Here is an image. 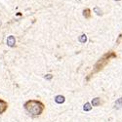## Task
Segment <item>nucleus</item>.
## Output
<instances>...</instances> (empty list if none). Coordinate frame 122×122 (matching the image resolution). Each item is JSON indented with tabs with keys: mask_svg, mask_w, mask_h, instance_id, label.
<instances>
[{
	"mask_svg": "<svg viewBox=\"0 0 122 122\" xmlns=\"http://www.w3.org/2000/svg\"><path fill=\"white\" fill-rule=\"evenodd\" d=\"M24 107H25V109L26 110V112L32 116H38L40 114H42L45 108L44 104L37 100H29L25 102Z\"/></svg>",
	"mask_w": 122,
	"mask_h": 122,
	"instance_id": "nucleus-1",
	"label": "nucleus"
},
{
	"mask_svg": "<svg viewBox=\"0 0 122 122\" xmlns=\"http://www.w3.org/2000/svg\"><path fill=\"white\" fill-rule=\"evenodd\" d=\"M112 58H116V54H115L114 52H112V51H109L108 53L105 54V55L96 63V65H95V66H94V68H93V70H92V72H91L90 76H92L93 74L99 72L100 70L103 69V68L108 64V62L110 61V59H112Z\"/></svg>",
	"mask_w": 122,
	"mask_h": 122,
	"instance_id": "nucleus-2",
	"label": "nucleus"
},
{
	"mask_svg": "<svg viewBox=\"0 0 122 122\" xmlns=\"http://www.w3.org/2000/svg\"><path fill=\"white\" fill-rule=\"evenodd\" d=\"M7 108H8V104L4 100L0 99V115H1L2 113H4L7 110Z\"/></svg>",
	"mask_w": 122,
	"mask_h": 122,
	"instance_id": "nucleus-3",
	"label": "nucleus"
},
{
	"mask_svg": "<svg viewBox=\"0 0 122 122\" xmlns=\"http://www.w3.org/2000/svg\"><path fill=\"white\" fill-rule=\"evenodd\" d=\"M16 44V39L13 35H10L8 38H7V45L9 47H14Z\"/></svg>",
	"mask_w": 122,
	"mask_h": 122,
	"instance_id": "nucleus-4",
	"label": "nucleus"
},
{
	"mask_svg": "<svg viewBox=\"0 0 122 122\" xmlns=\"http://www.w3.org/2000/svg\"><path fill=\"white\" fill-rule=\"evenodd\" d=\"M65 101H66V98L64 97V96H62V95H58V96H56L55 97V102L57 104H64L65 103Z\"/></svg>",
	"mask_w": 122,
	"mask_h": 122,
	"instance_id": "nucleus-5",
	"label": "nucleus"
},
{
	"mask_svg": "<svg viewBox=\"0 0 122 122\" xmlns=\"http://www.w3.org/2000/svg\"><path fill=\"white\" fill-rule=\"evenodd\" d=\"M100 105H101V100H100V98H95V99L92 100V106H93V107H98V106H100Z\"/></svg>",
	"mask_w": 122,
	"mask_h": 122,
	"instance_id": "nucleus-6",
	"label": "nucleus"
},
{
	"mask_svg": "<svg viewBox=\"0 0 122 122\" xmlns=\"http://www.w3.org/2000/svg\"><path fill=\"white\" fill-rule=\"evenodd\" d=\"M115 107H116V108H121V107H122V98L118 99V100L115 102Z\"/></svg>",
	"mask_w": 122,
	"mask_h": 122,
	"instance_id": "nucleus-7",
	"label": "nucleus"
},
{
	"mask_svg": "<svg viewBox=\"0 0 122 122\" xmlns=\"http://www.w3.org/2000/svg\"><path fill=\"white\" fill-rule=\"evenodd\" d=\"M79 41L81 43H86L87 42V36L85 34H82L81 36H79Z\"/></svg>",
	"mask_w": 122,
	"mask_h": 122,
	"instance_id": "nucleus-8",
	"label": "nucleus"
},
{
	"mask_svg": "<svg viewBox=\"0 0 122 122\" xmlns=\"http://www.w3.org/2000/svg\"><path fill=\"white\" fill-rule=\"evenodd\" d=\"M83 109H84L85 111H89V110H91V109H92V107H91V105H90L89 103H86V104L84 105V107H83Z\"/></svg>",
	"mask_w": 122,
	"mask_h": 122,
	"instance_id": "nucleus-9",
	"label": "nucleus"
},
{
	"mask_svg": "<svg viewBox=\"0 0 122 122\" xmlns=\"http://www.w3.org/2000/svg\"><path fill=\"white\" fill-rule=\"evenodd\" d=\"M83 15H84V17H85V18H87V19H88V18H90V10H89V9L85 10Z\"/></svg>",
	"mask_w": 122,
	"mask_h": 122,
	"instance_id": "nucleus-10",
	"label": "nucleus"
},
{
	"mask_svg": "<svg viewBox=\"0 0 122 122\" xmlns=\"http://www.w3.org/2000/svg\"><path fill=\"white\" fill-rule=\"evenodd\" d=\"M94 10H95V11L97 12V14H98V15H101V14H102V11H100V10H99V8H98V7H96V8L94 9Z\"/></svg>",
	"mask_w": 122,
	"mask_h": 122,
	"instance_id": "nucleus-11",
	"label": "nucleus"
},
{
	"mask_svg": "<svg viewBox=\"0 0 122 122\" xmlns=\"http://www.w3.org/2000/svg\"><path fill=\"white\" fill-rule=\"evenodd\" d=\"M45 78H46V79H48V80H50L51 78H52V74H47V75L45 76Z\"/></svg>",
	"mask_w": 122,
	"mask_h": 122,
	"instance_id": "nucleus-12",
	"label": "nucleus"
}]
</instances>
